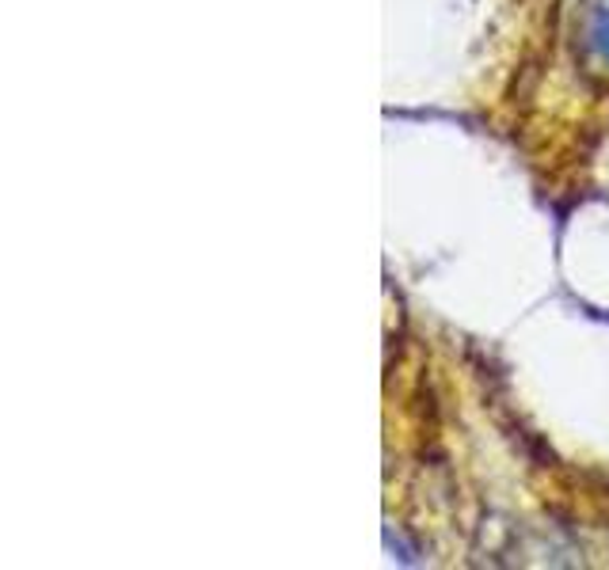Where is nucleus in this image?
<instances>
[{
  "instance_id": "obj_1",
  "label": "nucleus",
  "mask_w": 609,
  "mask_h": 570,
  "mask_svg": "<svg viewBox=\"0 0 609 570\" xmlns=\"http://www.w3.org/2000/svg\"><path fill=\"white\" fill-rule=\"evenodd\" d=\"M595 42H598V50H602V54L609 57V15H602V20H598V28H595Z\"/></svg>"
}]
</instances>
